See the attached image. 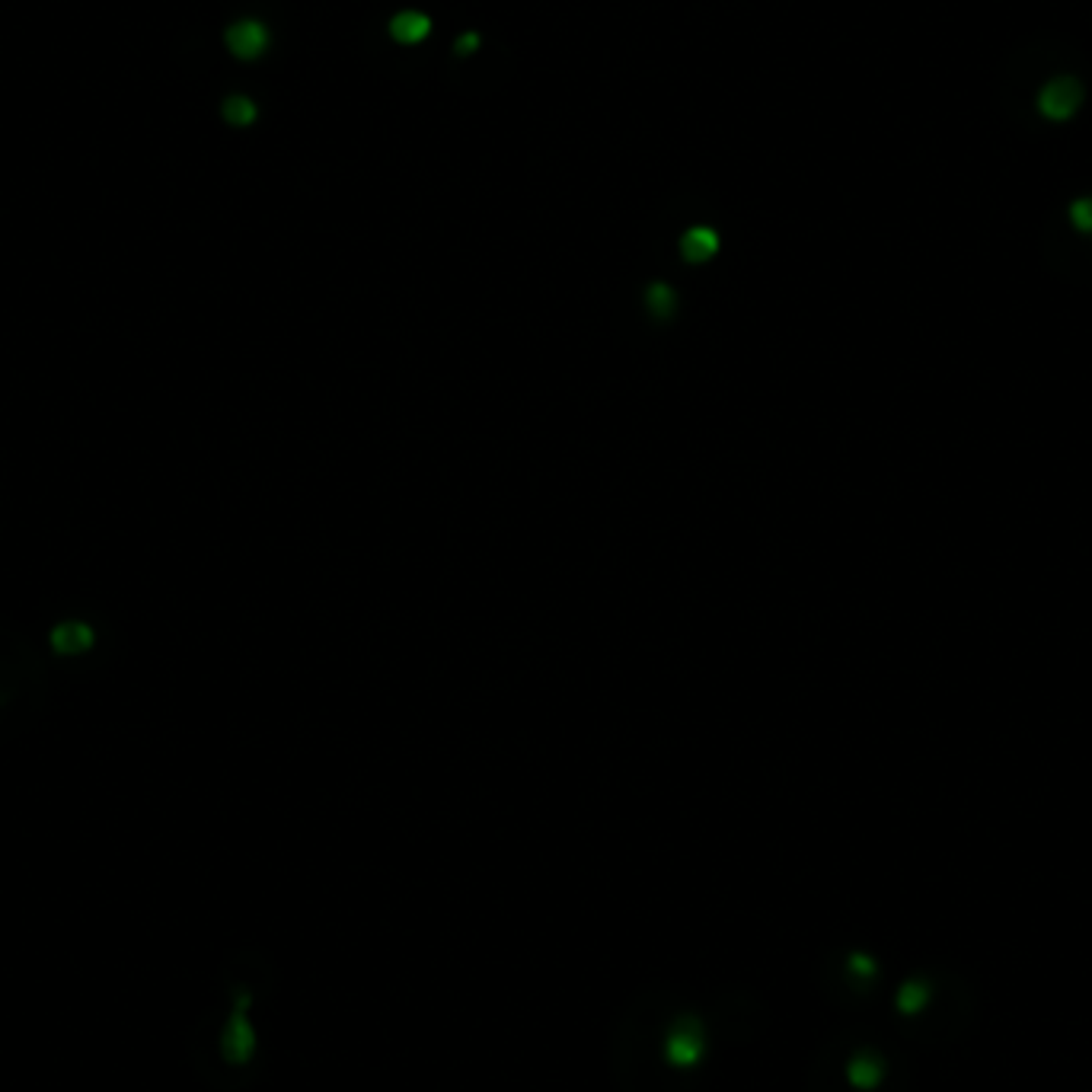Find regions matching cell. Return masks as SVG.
<instances>
[{
    "instance_id": "1",
    "label": "cell",
    "mask_w": 1092,
    "mask_h": 1092,
    "mask_svg": "<svg viewBox=\"0 0 1092 1092\" xmlns=\"http://www.w3.org/2000/svg\"><path fill=\"white\" fill-rule=\"evenodd\" d=\"M703 1051H706L703 1022L691 1012L674 1019V1025L668 1029V1039H664V1057H668V1064L691 1070L693 1064H700Z\"/></svg>"
},
{
    "instance_id": "2",
    "label": "cell",
    "mask_w": 1092,
    "mask_h": 1092,
    "mask_svg": "<svg viewBox=\"0 0 1092 1092\" xmlns=\"http://www.w3.org/2000/svg\"><path fill=\"white\" fill-rule=\"evenodd\" d=\"M1083 100H1086L1083 83L1076 78H1070V74H1061V78L1047 80L1039 90V112L1044 118H1051V122H1067V118H1074L1079 112Z\"/></svg>"
},
{
    "instance_id": "3",
    "label": "cell",
    "mask_w": 1092,
    "mask_h": 1092,
    "mask_svg": "<svg viewBox=\"0 0 1092 1092\" xmlns=\"http://www.w3.org/2000/svg\"><path fill=\"white\" fill-rule=\"evenodd\" d=\"M227 48H231L237 58L253 61L269 48V29L262 26L259 19H237V23L227 29Z\"/></svg>"
},
{
    "instance_id": "4",
    "label": "cell",
    "mask_w": 1092,
    "mask_h": 1092,
    "mask_svg": "<svg viewBox=\"0 0 1092 1092\" xmlns=\"http://www.w3.org/2000/svg\"><path fill=\"white\" fill-rule=\"evenodd\" d=\"M253 1047H256V1035H253V1029H249L246 1015L237 1010L231 1025H227V1032H224V1054H227V1061H234V1064L249 1061V1057H253Z\"/></svg>"
},
{
    "instance_id": "5",
    "label": "cell",
    "mask_w": 1092,
    "mask_h": 1092,
    "mask_svg": "<svg viewBox=\"0 0 1092 1092\" xmlns=\"http://www.w3.org/2000/svg\"><path fill=\"white\" fill-rule=\"evenodd\" d=\"M847 1079L853 1083L856 1089H876L882 1079H884V1061L879 1054L872 1051H859L853 1061L847 1064Z\"/></svg>"
},
{
    "instance_id": "6",
    "label": "cell",
    "mask_w": 1092,
    "mask_h": 1092,
    "mask_svg": "<svg viewBox=\"0 0 1092 1092\" xmlns=\"http://www.w3.org/2000/svg\"><path fill=\"white\" fill-rule=\"evenodd\" d=\"M432 32V19L419 14V10H402L390 19V36L402 42V46H419V42Z\"/></svg>"
},
{
    "instance_id": "7",
    "label": "cell",
    "mask_w": 1092,
    "mask_h": 1092,
    "mask_svg": "<svg viewBox=\"0 0 1092 1092\" xmlns=\"http://www.w3.org/2000/svg\"><path fill=\"white\" fill-rule=\"evenodd\" d=\"M719 249V234L713 227H691L681 240V253L687 262H706L709 256H716Z\"/></svg>"
},
{
    "instance_id": "8",
    "label": "cell",
    "mask_w": 1092,
    "mask_h": 1092,
    "mask_svg": "<svg viewBox=\"0 0 1092 1092\" xmlns=\"http://www.w3.org/2000/svg\"><path fill=\"white\" fill-rule=\"evenodd\" d=\"M898 1010L904 1012V1015H916L920 1012L926 1003H930V984H926V980H920V978H911L908 984H901V990H898Z\"/></svg>"
},
{
    "instance_id": "9",
    "label": "cell",
    "mask_w": 1092,
    "mask_h": 1092,
    "mask_svg": "<svg viewBox=\"0 0 1092 1092\" xmlns=\"http://www.w3.org/2000/svg\"><path fill=\"white\" fill-rule=\"evenodd\" d=\"M224 118L231 125H249L256 118V103L249 96H227L224 100Z\"/></svg>"
},
{
    "instance_id": "10",
    "label": "cell",
    "mask_w": 1092,
    "mask_h": 1092,
    "mask_svg": "<svg viewBox=\"0 0 1092 1092\" xmlns=\"http://www.w3.org/2000/svg\"><path fill=\"white\" fill-rule=\"evenodd\" d=\"M1067 214H1070V224H1074L1079 234H1092V195L1070 202Z\"/></svg>"
},
{
    "instance_id": "11",
    "label": "cell",
    "mask_w": 1092,
    "mask_h": 1092,
    "mask_svg": "<svg viewBox=\"0 0 1092 1092\" xmlns=\"http://www.w3.org/2000/svg\"><path fill=\"white\" fill-rule=\"evenodd\" d=\"M649 307L658 313V316H668L671 313V307H674V294L664 288V285H655L652 291H649Z\"/></svg>"
},
{
    "instance_id": "12",
    "label": "cell",
    "mask_w": 1092,
    "mask_h": 1092,
    "mask_svg": "<svg viewBox=\"0 0 1092 1092\" xmlns=\"http://www.w3.org/2000/svg\"><path fill=\"white\" fill-rule=\"evenodd\" d=\"M847 968H850V975L853 978H862V980H869V978H876V962H872L869 955H850L847 958Z\"/></svg>"
},
{
    "instance_id": "13",
    "label": "cell",
    "mask_w": 1092,
    "mask_h": 1092,
    "mask_svg": "<svg viewBox=\"0 0 1092 1092\" xmlns=\"http://www.w3.org/2000/svg\"><path fill=\"white\" fill-rule=\"evenodd\" d=\"M479 48V36L476 32H466V36L457 39V54H473Z\"/></svg>"
}]
</instances>
